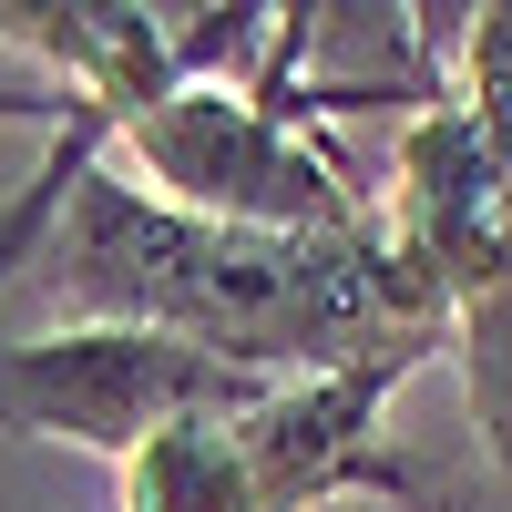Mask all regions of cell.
Wrapping results in <instances>:
<instances>
[{
	"label": "cell",
	"instance_id": "obj_1",
	"mask_svg": "<svg viewBox=\"0 0 512 512\" xmlns=\"http://www.w3.org/2000/svg\"><path fill=\"white\" fill-rule=\"evenodd\" d=\"M31 277L62 308V328H154V338H185V349L236 359L256 379L451 359L441 287L390 236V216L338 226V236H267V226L185 216V205L93 164Z\"/></svg>",
	"mask_w": 512,
	"mask_h": 512
},
{
	"label": "cell",
	"instance_id": "obj_2",
	"mask_svg": "<svg viewBox=\"0 0 512 512\" xmlns=\"http://www.w3.org/2000/svg\"><path fill=\"white\" fill-rule=\"evenodd\" d=\"M390 236L420 256L451 318L492 492L512 502V11H461L451 93L390 144Z\"/></svg>",
	"mask_w": 512,
	"mask_h": 512
},
{
	"label": "cell",
	"instance_id": "obj_3",
	"mask_svg": "<svg viewBox=\"0 0 512 512\" xmlns=\"http://www.w3.org/2000/svg\"><path fill=\"white\" fill-rule=\"evenodd\" d=\"M410 379H420L410 359H369V369L287 379L256 410L185 420L123 461V512H318L338 492H410L420 461L379 441Z\"/></svg>",
	"mask_w": 512,
	"mask_h": 512
},
{
	"label": "cell",
	"instance_id": "obj_4",
	"mask_svg": "<svg viewBox=\"0 0 512 512\" xmlns=\"http://www.w3.org/2000/svg\"><path fill=\"white\" fill-rule=\"evenodd\" d=\"M113 154H134L144 195L185 205V216H216V226L338 236V226H379L390 216V205H369V185L328 154V134L287 123L256 82H185L175 103L123 123Z\"/></svg>",
	"mask_w": 512,
	"mask_h": 512
},
{
	"label": "cell",
	"instance_id": "obj_5",
	"mask_svg": "<svg viewBox=\"0 0 512 512\" xmlns=\"http://www.w3.org/2000/svg\"><path fill=\"white\" fill-rule=\"evenodd\" d=\"M287 379H256L236 359H205L154 328H41L0 349V431L11 441H72L93 461H134L185 420L256 410Z\"/></svg>",
	"mask_w": 512,
	"mask_h": 512
},
{
	"label": "cell",
	"instance_id": "obj_6",
	"mask_svg": "<svg viewBox=\"0 0 512 512\" xmlns=\"http://www.w3.org/2000/svg\"><path fill=\"white\" fill-rule=\"evenodd\" d=\"M103 154H113V113L72 93V113L52 123V144H41V164H31V185L0 205V287H11V267H41V246H52V226H62L72 185L93 175Z\"/></svg>",
	"mask_w": 512,
	"mask_h": 512
},
{
	"label": "cell",
	"instance_id": "obj_7",
	"mask_svg": "<svg viewBox=\"0 0 512 512\" xmlns=\"http://www.w3.org/2000/svg\"><path fill=\"white\" fill-rule=\"evenodd\" d=\"M318 512H472V502L451 492V472H431V461H420L410 492H338V502H318Z\"/></svg>",
	"mask_w": 512,
	"mask_h": 512
},
{
	"label": "cell",
	"instance_id": "obj_8",
	"mask_svg": "<svg viewBox=\"0 0 512 512\" xmlns=\"http://www.w3.org/2000/svg\"><path fill=\"white\" fill-rule=\"evenodd\" d=\"M72 93L62 82H0V123H62Z\"/></svg>",
	"mask_w": 512,
	"mask_h": 512
}]
</instances>
